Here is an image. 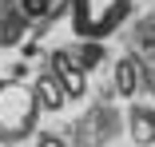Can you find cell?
<instances>
[{
	"instance_id": "6da1fadb",
	"label": "cell",
	"mask_w": 155,
	"mask_h": 147,
	"mask_svg": "<svg viewBox=\"0 0 155 147\" xmlns=\"http://www.w3.org/2000/svg\"><path fill=\"white\" fill-rule=\"evenodd\" d=\"M36 123H40V103L32 83L4 76L0 80V143L20 147L24 139L36 135Z\"/></svg>"
},
{
	"instance_id": "3957f363",
	"label": "cell",
	"mask_w": 155,
	"mask_h": 147,
	"mask_svg": "<svg viewBox=\"0 0 155 147\" xmlns=\"http://www.w3.org/2000/svg\"><path fill=\"white\" fill-rule=\"evenodd\" d=\"M48 72H52V80L64 87V96L68 100H80L84 92H87V76H84V68L72 60L68 52H52L48 56Z\"/></svg>"
},
{
	"instance_id": "8992f818",
	"label": "cell",
	"mask_w": 155,
	"mask_h": 147,
	"mask_svg": "<svg viewBox=\"0 0 155 147\" xmlns=\"http://www.w3.org/2000/svg\"><path fill=\"white\" fill-rule=\"evenodd\" d=\"M24 32V20H20V4L16 0H0V48L16 44Z\"/></svg>"
},
{
	"instance_id": "5b68a950",
	"label": "cell",
	"mask_w": 155,
	"mask_h": 147,
	"mask_svg": "<svg viewBox=\"0 0 155 147\" xmlns=\"http://www.w3.org/2000/svg\"><path fill=\"white\" fill-rule=\"evenodd\" d=\"M32 92H36V103H40V111H60L64 107V87H60L56 80H52V72H44L36 83H32Z\"/></svg>"
},
{
	"instance_id": "7a4b0ae2",
	"label": "cell",
	"mask_w": 155,
	"mask_h": 147,
	"mask_svg": "<svg viewBox=\"0 0 155 147\" xmlns=\"http://www.w3.org/2000/svg\"><path fill=\"white\" fill-rule=\"evenodd\" d=\"M68 16H72V32L80 40H107L123 20L131 16V0H68Z\"/></svg>"
},
{
	"instance_id": "52a82bcc",
	"label": "cell",
	"mask_w": 155,
	"mask_h": 147,
	"mask_svg": "<svg viewBox=\"0 0 155 147\" xmlns=\"http://www.w3.org/2000/svg\"><path fill=\"white\" fill-rule=\"evenodd\" d=\"M135 87H139V68H135V60H119V64H115V92H119V96H135Z\"/></svg>"
},
{
	"instance_id": "ba28073f",
	"label": "cell",
	"mask_w": 155,
	"mask_h": 147,
	"mask_svg": "<svg viewBox=\"0 0 155 147\" xmlns=\"http://www.w3.org/2000/svg\"><path fill=\"white\" fill-rule=\"evenodd\" d=\"M36 147H64V143H60L56 135H40V139H36Z\"/></svg>"
},
{
	"instance_id": "277c9868",
	"label": "cell",
	"mask_w": 155,
	"mask_h": 147,
	"mask_svg": "<svg viewBox=\"0 0 155 147\" xmlns=\"http://www.w3.org/2000/svg\"><path fill=\"white\" fill-rule=\"evenodd\" d=\"M127 127H131V139L135 143H155V107H147V103H135L131 111H127Z\"/></svg>"
}]
</instances>
